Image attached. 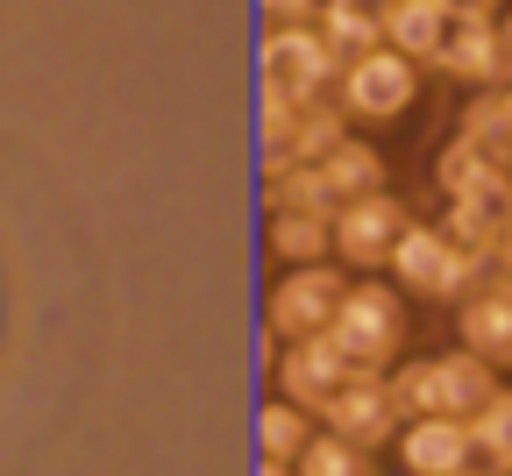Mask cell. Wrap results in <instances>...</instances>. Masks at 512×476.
Wrapping results in <instances>:
<instances>
[{
  "label": "cell",
  "mask_w": 512,
  "mask_h": 476,
  "mask_svg": "<svg viewBox=\"0 0 512 476\" xmlns=\"http://www.w3.org/2000/svg\"><path fill=\"white\" fill-rule=\"evenodd\" d=\"M399 278V292L406 299H434V306H456L463 292H477L484 278H491V249H456L441 228H420V221H406V235L392 242V263H384Z\"/></svg>",
  "instance_id": "6da1fadb"
},
{
  "label": "cell",
  "mask_w": 512,
  "mask_h": 476,
  "mask_svg": "<svg viewBox=\"0 0 512 476\" xmlns=\"http://www.w3.org/2000/svg\"><path fill=\"white\" fill-rule=\"evenodd\" d=\"M328 334H335V349H342L356 370H392L399 349H406V292L384 285V278L349 285Z\"/></svg>",
  "instance_id": "7a4b0ae2"
},
{
  "label": "cell",
  "mask_w": 512,
  "mask_h": 476,
  "mask_svg": "<svg viewBox=\"0 0 512 476\" xmlns=\"http://www.w3.org/2000/svg\"><path fill=\"white\" fill-rule=\"evenodd\" d=\"M335 86H342L335 100H342L349 121H399L413 107V93H420V64L406 50H392V43H377V50H363V57L342 64Z\"/></svg>",
  "instance_id": "3957f363"
},
{
  "label": "cell",
  "mask_w": 512,
  "mask_h": 476,
  "mask_svg": "<svg viewBox=\"0 0 512 476\" xmlns=\"http://www.w3.org/2000/svg\"><path fill=\"white\" fill-rule=\"evenodd\" d=\"M342 292H349V278H342L335 263H292L285 278L271 285V299H264V327H271V342L328 334V327H335Z\"/></svg>",
  "instance_id": "277c9868"
},
{
  "label": "cell",
  "mask_w": 512,
  "mask_h": 476,
  "mask_svg": "<svg viewBox=\"0 0 512 476\" xmlns=\"http://www.w3.org/2000/svg\"><path fill=\"white\" fill-rule=\"evenodd\" d=\"M320 420H328L335 434H349L356 448H384V441H399V427H406V413H399L392 377H384V370H349L342 391L320 405Z\"/></svg>",
  "instance_id": "5b68a950"
},
{
  "label": "cell",
  "mask_w": 512,
  "mask_h": 476,
  "mask_svg": "<svg viewBox=\"0 0 512 476\" xmlns=\"http://www.w3.org/2000/svg\"><path fill=\"white\" fill-rule=\"evenodd\" d=\"M406 199L392 192H363V199H342L335 207V256L356 263V270H384L392 263V242L406 235Z\"/></svg>",
  "instance_id": "8992f818"
},
{
  "label": "cell",
  "mask_w": 512,
  "mask_h": 476,
  "mask_svg": "<svg viewBox=\"0 0 512 476\" xmlns=\"http://www.w3.org/2000/svg\"><path fill=\"white\" fill-rule=\"evenodd\" d=\"M456 342L491 370H512V270H491L477 292L456 299Z\"/></svg>",
  "instance_id": "52a82bcc"
},
{
  "label": "cell",
  "mask_w": 512,
  "mask_h": 476,
  "mask_svg": "<svg viewBox=\"0 0 512 476\" xmlns=\"http://www.w3.org/2000/svg\"><path fill=\"white\" fill-rule=\"evenodd\" d=\"M264 72H271V86L278 93H299V100H313L320 86H335L342 79V50L328 43V36H313V29H271V43H264Z\"/></svg>",
  "instance_id": "ba28073f"
},
{
  "label": "cell",
  "mask_w": 512,
  "mask_h": 476,
  "mask_svg": "<svg viewBox=\"0 0 512 476\" xmlns=\"http://www.w3.org/2000/svg\"><path fill=\"white\" fill-rule=\"evenodd\" d=\"M434 64L456 72V79H477V86H505L512 79V43L498 29V15H448V36H441Z\"/></svg>",
  "instance_id": "9c48e42d"
},
{
  "label": "cell",
  "mask_w": 512,
  "mask_h": 476,
  "mask_svg": "<svg viewBox=\"0 0 512 476\" xmlns=\"http://www.w3.org/2000/svg\"><path fill=\"white\" fill-rule=\"evenodd\" d=\"M349 370L356 363L335 349V334H299V342H285V356H278V391L292 405H306V413H320V405L342 391Z\"/></svg>",
  "instance_id": "30bf717a"
},
{
  "label": "cell",
  "mask_w": 512,
  "mask_h": 476,
  "mask_svg": "<svg viewBox=\"0 0 512 476\" xmlns=\"http://www.w3.org/2000/svg\"><path fill=\"white\" fill-rule=\"evenodd\" d=\"M392 448H399L406 476H456L463 462H477L470 420H456V413H413Z\"/></svg>",
  "instance_id": "8fae6325"
},
{
  "label": "cell",
  "mask_w": 512,
  "mask_h": 476,
  "mask_svg": "<svg viewBox=\"0 0 512 476\" xmlns=\"http://www.w3.org/2000/svg\"><path fill=\"white\" fill-rule=\"evenodd\" d=\"M377 22H384V43L406 50L413 64H434V50L448 36V8H441V0H384Z\"/></svg>",
  "instance_id": "7c38bea8"
},
{
  "label": "cell",
  "mask_w": 512,
  "mask_h": 476,
  "mask_svg": "<svg viewBox=\"0 0 512 476\" xmlns=\"http://www.w3.org/2000/svg\"><path fill=\"white\" fill-rule=\"evenodd\" d=\"M271 256L292 270V263H328L335 256V214H299V207H271V228H264Z\"/></svg>",
  "instance_id": "4fadbf2b"
},
{
  "label": "cell",
  "mask_w": 512,
  "mask_h": 476,
  "mask_svg": "<svg viewBox=\"0 0 512 476\" xmlns=\"http://www.w3.org/2000/svg\"><path fill=\"white\" fill-rule=\"evenodd\" d=\"M434 377H441V413H456V420H470L477 405L498 391V370L484 356H470L463 342L448 349V356H434Z\"/></svg>",
  "instance_id": "5bb4252c"
},
{
  "label": "cell",
  "mask_w": 512,
  "mask_h": 476,
  "mask_svg": "<svg viewBox=\"0 0 512 476\" xmlns=\"http://www.w3.org/2000/svg\"><path fill=\"white\" fill-rule=\"evenodd\" d=\"M320 178H328V192H335V207L342 199H363V192H384V157L370 150V143H356V135H342V143L320 157Z\"/></svg>",
  "instance_id": "9a60e30c"
},
{
  "label": "cell",
  "mask_w": 512,
  "mask_h": 476,
  "mask_svg": "<svg viewBox=\"0 0 512 476\" xmlns=\"http://www.w3.org/2000/svg\"><path fill=\"white\" fill-rule=\"evenodd\" d=\"M313 441V413L292 405L285 391L264 398V413H256V455H278V462H299V448Z\"/></svg>",
  "instance_id": "2e32d148"
},
{
  "label": "cell",
  "mask_w": 512,
  "mask_h": 476,
  "mask_svg": "<svg viewBox=\"0 0 512 476\" xmlns=\"http://www.w3.org/2000/svg\"><path fill=\"white\" fill-rule=\"evenodd\" d=\"M470 441H477V462L512 476V384H498L477 413H470Z\"/></svg>",
  "instance_id": "e0dca14e"
},
{
  "label": "cell",
  "mask_w": 512,
  "mask_h": 476,
  "mask_svg": "<svg viewBox=\"0 0 512 476\" xmlns=\"http://www.w3.org/2000/svg\"><path fill=\"white\" fill-rule=\"evenodd\" d=\"M292 469H299V476H377V469H370V448H356V441L335 434V427H313V441L299 448Z\"/></svg>",
  "instance_id": "ac0fdd59"
},
{
  "label": "cell",
  "mask_w": 512,
  "mask_h": 476,
  "mask_svg": "<svg viewBox=\"0 0 512 476\" xmlns=\"http://www.w3.org/2000/svg\"><path fill=\"white\" fill-rule=\"evenodd\" d=\"M342 135H349L342 100H306V107H299V128H292V164H320Z\"/></svg>",
  "instance_id": "d6986e66"
},
{
  "label": "cell",
  "mask_w": 512,
  "mask_h": 476,
  "mask_svg": "<svg viewBox=\"0 0 512 476\" xmlns=\"http://www.w3.org/2000/svg\"><path fill=\"white\" fill-rule=\"evenodd\" d=\"M456 135H470L491 164L512 171V121H505V100H498V93H477V100L463 107V128H456Z\"/></svg>",
  "instance_id": "ffe728a7"
},
{
  "label": "cell",
  "mask_w": 512,
  "mask_h": 476,
  "mask_svg": "<svg viewBox=\"0 0 512 476\" xmlns=\"http://www.w3.org/2000/svg\"><path fill=\"white\" fill-rule=\"evenodd\" d=\"M498 207L491 199H448V221H441V235L456 242V249H491L498 242Z\"/></svg>",
  "instance_id": "44dd1931"
},
{
  "label": "cell",
  "mask_w": 512,
  "mask_h": 476,
  "mask_svg": "<svg viewBox=\"0 0 512 476\" xmlns=\"http://www.w3.org/2000/svg\"><path fill=\"white\" fill-rule=\"evenodd\" d=\"M392 398H399V413H441V377H434V356H406L392 370Z\"/></svg>",
  "instance_id": "7402d4cb"
},
{
  "label": "cell",
  "mask_w": 512,
  "mask_h": 476,
  "mask_svg": "<svg viewBox=\"0 0 512 476\" xmlns=\"http://www.w3.org/2000/svg\"><path fill=\"white\" fill-rule=\"evenodd\" d=\"M328 43H335V50H342V64H349V57H363V50H377V43H384V22H377V15H363L356 0H335V8H328Z\"/></svg>",
  "instance_id": "603a6c76"
},
{
  "label": "cell",
  "mask_w": 512,
  "mask_h": 476,
  "mask_svg": "<svg viewBox=\"0 0 512 476\" xmlns=\"http://www.w3.org/2000/svg\"><path fill=\"white\" fill-rule=\"evenodd\" d=\"M491 263H498V270H512V214L498 221V242H491Z\"/></svg>",
  "instance_id": "cb8c5ba5"
},
{
  "label": "cell",
  "mask_w": 512,
  "mask_h": 476,
  "mask_svg": "<svg viewBox=\"0 0 512 476\" xmlns=\"http://www.w3.org/2000/svg\"><path fill=\"white\" fill-rule=\"evenodd\" d=\"M448 15H498V0H441Z\"/></svg>",
  "instance_id": "d4e9b609"
},
{
  "label": "cell",
  "mask_w": 512,
  "mask_h": 476,
  "mask_svg": "<svg viewBox=\"0 0 512 476\" xmlns=\"http://www.w3.org/2000/svg\"><path fill=\"white\" fill-rule=\"evenodd\" d=\"M256 476H299L292 462H278V455H264V462H256Z\"/></svg>",
  "instance_id": "484cf974"
},
{
  "label": "cell",
  "mask_w": 512,
  "mask_h": 476,
  "mask_svg": "<svg viewBox=\"0 0 512 476\" xmlns=\"http://www.w3.org/2000/svg\"><path fill=\"white\" fill-rule=\"evenodd\" d=\"M264 8H271V15H292V22H299V15H306V0H264Z\"/></svg>",
  "instance_id": "4316f807"
},
{
  "label": "cell",
  "mask_w": 512,
  "mask_h": 476,
  "mask_svg": "<svg viewBox=\"0 0 512 476\" xmlns=\"http://www.w3.org/2000/svg\"><path fill=\"white\" fill-rule=\"evenodd\" d=\"M0 342H8V278H0Z\"/></svg>",
  "instance_id": "83f0119b"
},
{
  "label": "cell",
  "mask_w": 512,
  "mask_h": 476,
  "mask_svg": "<svg viewBox=\"0 0 512 476\" xmlns=\"http://www.w3.org/2000/svg\"><path fill=\"white\" fill-rule=\"evenodd\" d=\"M456 476H498V469H484V462H463V469H456Z\"/></svg>",
  "instance_id": "f1b7e54d"
},
{
  "label": "cell",
  "mask_w": 512,
  "mask_h": 476,
  "mask_svg": "<svg viewBox=\"0 0 512 476\" xmlns=\"http://www.w3.org/2000/svg\"><path fill=\"white\" fill-rule=\"evenodd\" d=\"M498 100H505V121H512V79H505V86H498Z\"/></svg>",
  "instance_id": "f546056e"
},
{
  "label": "cell",
  "mask_w": 512,
  "mask_h": 476,
  "mask_svg": "<svg viewBox=\"0 0 512 476\" xmlns=\"http://www.w3.org/2000/svg\"><path fill=\"white\" fill-rule=\"evenodd\" d=\"M498 29H505V43H512V15H505V22H498Z\"/></svg>",
  "instance_id": "4dcf8cb0"
}]
</instances>
